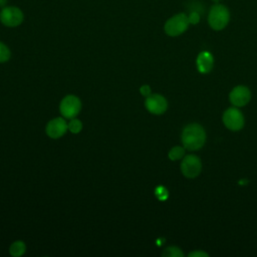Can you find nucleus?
<instances>
[{"instance_id": "1a4fd4ad", "label": "nucleus", "mask_w": 257, "mask_h": 257, "mask_svg": "<svg viewBox=\"0 0 257 257\" xmlns=\"http://www.w3.org/2000/svg\"><path fill=\"white\" fill-rule=\"evenodd\" d=\"M250 98H251L250 89L245 85L235 86L229 94V99L231 103L238 107L246 105L249 102Z\"/></svg>"}, {"instance_id": "2eb2a0df", "label": "nucleus", "mask_w": 257, "mask_h": 257, "mask_svg": "<svg viewBox=\"0 0 257 257\" xmlns=\"http://www.w3.org/2000/svg\"><path fill=\"white\" fill-rule=\"evenodd\" d=\"M10 56H11L10 49L6 44L0 41V63L8 61L10 59Z\"/></svg>"}, {"instance_id": "412c9836", "label": "nucleus", "mask_w": 257, "mask_h": 257, "mask_svg": "<svg viewBox=\"0 0 257 257\" xmlns=\"http://www.w3.org/2000/svg\"><path fill=\"white\" fill-rule=\"evenodd\" d=\"M7 1H8V0H0V7H1V8H3L4 6H6Z\"/></svg>"}, {"instance_id": "a211bd4d", "label": "nucleus", "mask_w": 257, "mask_h": 257, "mask_svg": "<svg viewBox=\"0 0 257 257\" xmlns=\"http://www.w3.org/2000/svg\"><path fill=\"white\" fill-rule=\"evenodd\" d=\"M188 17H189L190 24H197L200 21V14L196 11L191 12L190 15H188Z\"/></svg>"}, {"instance_id": "6e6552de", "label": "nucleus", "mask_w": 257, "mask_h": 257, "mask_svg": "<svg viewBox=\"0 0 257 257\" xmlns=\"http://www.w3.org/2000/svg\"><path fill=\"white\" fill-rule=\"evenodd\" d=\"M146 108L153 114H162L167 110L168 107V101L167 99L158 93L150 94L147 96L145 101Z\"/></svg>"}, {"instance_id": "ddd939ff", "label": "nucleus", "mask_w": 257, "mask_h": 257, "mask_svg": "<svg viewBox=\"0 0 257 257\" xmlns=\"http://www.w3.org/2000/svg\"><path fill=\"white\" fill-rule=\"evenodd\" d=\"M185 155V148L184 147H180V146H176L174 148H172L169 152V158L172 161H176V160H180L184 157Z\"/></svg>"}, {"instance_id": "7ed1b4c3", "label": "nucleus", "mask_w": 257, "mask_h": 257, "mask_svg": "<svg viewBox=\"0 0 257 257\" xmlns=\"http://www.w3.org/2000/svg\"><path fill=\"white\" fill-rule=\"evenodd\" d=\"M189 17L185 13H179L169 18L164 26L166 34L172 37H176L184 33L189 27Z\"/></svg>"}, {"instance_id": "f257e3e1", "label": "nucleus", "mask_w": 257, "mask_h": 257, "mask_svg": "<svg viewBox=\"0 0 257 257\" xmlns=\"http://www.w3.org/2000/svg\"><path fill=\"white\" fill-rule=\"evenodd\" d=\"M181 140L186 150L197 151L201 149L206 142V132L201 124L190 123L183 128Z\"/></svg>"}, {"instance_id": "9d476101", "label": "nucleus", "mask_w": 257, "mask_h": 257, "mask_svg": "<svg viewBox=\"0 0 257 257\" xmlns=\"http://www.w3.org/2000/svg\"><path fill=\"white\" fill-rule=\"evenodd\" d=\"M68 130V123L63 117H55L48 121L46 125V134L51 139L61 138Z\"/></svg>"}, {"instance_id": "39448f33", "label": "nucleus", "mask_w": 257, "mask_h": 257, "mask_svg": "<svg viewBox=\"0 0 257 257\" xmlns=\"http://www.w3.org/2000/svg\"><path fill=\"white\" fill-rule=\"evenodd\" d=\"M60 112L64 118H74L81 109V102L75 95L69 94L62 98L59 105Z\"/></svg>"}, {"instance_id": "aec40b11", "label": "nucleus", "mask_w": 257, "mask_h": 257, "mask_svg": "<svg viewBox=\"0 0 257 257\" xmlns=\"http://www.w3.org/2000/svg\"><path fill=\"white\" fill-rule=\"evenodd\" d=\"M140 92L144 95V96H149L151 94V87L149 85H143L140 88Z\"/></svg>"}, {"instance_id": "6ab92c4d", "label": "nucleus", "mask_w": 257, "mask_h": 257, "mask_svg": "<svg viewBox=\"0 0 257 257\" xmlns=\"http://www.w3.org/2000/svg\"><path fill=\"white\" fill-rule=\"evenodd\" d=\"M189 257H208L209 254L203 251H193L191 253H189L188 255Z\"/></svg>"}, {"instance_id": "4be33fe9", "label": "nucleus", "mask_w": 257, "mask_h": 257, "mask_svg": "<svg viewBox=\"0 0 257 257\" xmlns=\"http://www.w3.org/2000/svg\"><path fill=\"white\" fill-rule=\"evenodd\" d=\"M215 1H217V0H215Z\"/></svg>"}, {"instance_id": "4468645a", "label": "nucleus", "mask_w": 257, "mask_h": 257, "mask_svg": "<svg viewBox=\"0 0 257 257\" xmlns=\"http://www.w3.org/2000/svg\"><path fill=\"white\" fill-rule=\"evenodd\" d=\"M162 255L165 257H183L184 256L182 250L176 246L167 247L162 253Z\"/></svg>"}, {"instance_id": "f3484780", "label": "nucleus", "mask_w": 257, "mask_h": 257, "mask_svg": "<svg viewBox=\"0 0 257 257\" xmlns=\"http://www.w3.org/2000/svg\"><path fill=\"white\" fill-rule=\"evenodd\" d=\"M156 195L160 200H165L168 197V192L164 187H159L156 189Z\"/></svg>"}, {"instance_id": "dca6fc26", "label": "nucleus", "mask_w": 257, "mask_h": 257, "mask_svg": "<svg viewBox=\"0 0 257 257\" xmlns=\"http://www.w3.org/2000/svg\"><path fill=\"white\" fill-rule=\"evenodd\" d=\"M82 128V123L77 118H71L68 122V131L72 134H78Z\"/></svg>"}, {"instance_id": "f03ea898", "label": "nucleus", "mask_w": 257, "mask_h": 257, "mask_svg": "<svg viewBox=\"0 0 257 257\" xmlns=\"http://www.w3.org/2000/svg\"><path fill=\"white\" fill-rule=\"evenodd\" d=\"M230 20V12L225 5L214 4L208 14V23L214 30L224 29Z\"/></svg>"}, {"instance_id": "f8f14e48", "label": "nucleus", "mask_w": 257, "mask_h": 257, "mask_svg": "<svg viewBox=\"0 0 257 257\" xmlns=\"http://www.w3.org/2000/svg\"><path fill=\"white\" fill-rule=\"evenodd\" d=\"M25 250H26V246H25L24 242L18 240L11 244V246L9 248V253L13 257H20L25 253Z\"/></svg>"}, {"instance_id": "423d86ee", "label": "nucleus", "mask_w": 257, "mask_h": 257, "mask_svg": "<svg viewBox=\"0 0 257 257\" xmlns=\"http://www.w3.org/2000/svg\"><path fill=\"white\" fill-rule=\"evenodd\" d=\"M182 174L189 179H194L199 176L202 171V163L196 155H187L183 158L181 163Z\"/></svg>"}, {"instance_id": "0eeeda50", "label": "nucleus", "mask_w": 257, "mask_h": 257, "mask_svg": "<svg viewBox=\"0 0 257 257\" xmlns=\"http://www.w3.org/2000/svg\"><path fill=\"white\" fill-rule=\"evenodd\" d=\"M223 122L230 131H240L244 125V116L237 107L232 106L224 111Z\"/></svg>"}, {"instance_id": "20e7f679", "label": "nucleus", "mask_w": 257, "mask_h": 257, "mask_svg": "<svg viewBox=\"0 0 257 257\" xmlns=\"http://www.w3.org/2000/svg\"><path fill=\"white\" fill-rule=\"evenodd\" d=\"M24 20L22 10L17 6H4L0 11V21L4 26L17 27Z\"/></svg>"}, {"instance_id": "9b49d317", "label": "nucleus", "mask_w": 257, "mask_h": 257, "mask_svg": "<svg viewBox=\"0 0 257 257\" xmlns=\"http://www.w3.org/2000/svg\"><path fill=\"white\" fill-rule=\"evenodd\" d=\"M214 64L213 55L209 51H202L197 57V67L201 73H209Z\"/></svg>"}]
</instances>
